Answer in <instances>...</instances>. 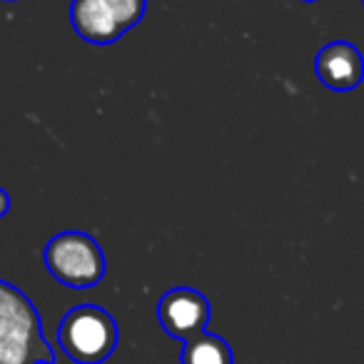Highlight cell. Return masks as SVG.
Wrapping results in <instances>:
<instances>
[{"mask_svg": "<svg viewBox=\"0 0 364 364\" xmlns=\"http://www.w3.org/2000/svg\"><path fill=\"white\" fill-rule=\"evenodd\" d=\"M38 307L16 284L0 279V364H53Z\"/></svg>", "mask_w": 364, "mask_h": 364, "instance_id": "obj_1", "label": "cell"}, {"mask_svg": "<svg viewBox=\"0 0 364 364\" xmlns=\"http://www.w3.org/2000/svg\"><path fill=\"white\" fill-rule=\"evenodd\" d=\"M120 342V327L107 309L97 304H77L68 309L58 327V344L75 364H102Z\"/></svg>", "mask_w": 364, "mask_h": 364, "instance_id": "obj_2", "label": "cell"}, {"mask_svg": "<svg viewBox=\"0 0 364 364\" xmlns=\"http://www.w3.org/2000/svg\"><path fill=\"white\" fill-rule=\"evenodd\" d=\"M48 272L53 279L70 289L95 287L105 277V252L95 237L80 230H68L50 237L43 252Z\"/></svg>", "mask_w": 364, "mask_h": 364, "instance_id": "obj_3", "label": "cell"}, {"mask_svg": "<svg viewBox=\"0 0 364 364\" xmlns=\"http://www.w3.org/2000/svg\"><path fill=\"white\" fill-rule=\"evenodd\" d=\"M147 0H73L70 26L90 46L117 43L145 18Z\"/></svg>", "mask_w": 364, "mask_h": 364, "instance_id": "obj_4", "label": "cell"}, {"mask_svg": "<svg viewBox=\"0 0 364 364\" xmlns=\"http://www.w3.org/2000/svg\"><path fill=\"white\" fill-rule=\"evenodd\" d=\"M157 322L167 337L188 342L198 334L208 332L210 302L200 289L172 287L157 302Z\"/></svg>", "mask_w": 364, "mask_h": 364, "instance_id": "obj_5", "label": "cell"}, {"mask_svg": "<svg viewBox=\"0 0 364 364\" xmlns=\"http://www.w3.org/2000/svg\"><path fill=\"white\" fill-rule=\"evenodd\" d=\"M314 73L319 82L334 92H349L364 80V58L357 46L347 41H334L319 48L314 58Z\"/></svg>", "mask_w": 364, "mask_h": 364, "instance_id": "obj_6", "label": "cell"}, {"mask_svg": "<svg viewBox=\"0 0 364 364\" xmlns=\"http://www.w3.org/2000/svg\"><path fill=\"white\" fill-rule=\"evenodd\" d=\"M180 364H235V352L225 337L203 332L182 342Z\"/></svg>", "mask_w": 364, "mask_h": 364, "instance_id": "obj_7", "label": "cell"}, {"mask_svg": "<svg viewBox=\"0 0 364 364\" xmlns=\"http://www.w3.org/2000/svg\"><path fill=\"white\" fill-rule=\"evenodd\" d=\"M8 210H11V195L0 188V218H6Z\"/></svg>", "mask_w": 364, "mask_h": 364, "instance_id": "obj_8", "label": "cell"}, {"mask_svg": "<svg viewBox=\"0 0 364 364\" xmlns=\"http://www.w3.org/2000/svg\"><path fill=\"white\" fill-rule=\"evenodd\" d=\"M302 3H317V0H302Z\"/></svg>", "mask_w": 364, "mask_h": 364, "instance_id": "obj_9", "label": "cell"}, {"mask_svg": "<svg viewBox=\"0 0 364 364\" xmlns=\"http://www.w3.org/2000/svg\"><path fill=\"white\" fill-rule=\"evenodd\" d=\"M6 3H13V0H6Z\"/></svg>", "mask_w": 364, "mask_h": 364, "instance_id": "obj_10", "label": "cell"}, {"mask_svg": "<svg viewBox=\"0 0 364 364\" xmlns=\"http://www.w3.org/2000/svg\"><path fill=\"white\" fill-rule=\"evenodd\" d=\"M362 3H364V0H362Z\"/></svg>", "mask_w": 364, "mask_h": 364, "instance_id": "obj_11", "label": "cell"}]
</instances>
